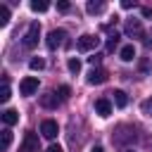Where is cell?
I'll return each mask as SVG.
<instances>
[{
    "label": "cell",
    "mask_w": 152,
    "mask_h": 152,
    "mask_svg": "<svg viewBox=\"0 0 152 152\" xmlns=\"http://www.w3.org/2000/svg\"><path fill=\"white\" fill-rule=\"evenodd\" d=\"M38 38H40V24L33 21V24L28 26V31L24 33V48H26V50H33V48L38 45Z\"/></svg>",
    "instance_id": "obj_1"
},
{
    "label": "cell",
    "mask_w": 152,
    "mask_h": 152,
    "mask_svg": "<svg viewBox=\"0 0 152 152\" xmlns=\"http://www.w3.org/2000/svg\"><path fill=\"white\" fill-rule=\"evenodd\" d=\"M100 45V38L97 36H93V33H83L78 40H76V48L81 50V52H88V50H95Z\"/></svg>",
    "instance_id": "obj_2"
},
{
    "label": "cell",
    "mask_w": 152,
    "mask_h": 152,
    "mask_svg": "<svg viewBox=\"0 0 152 152\" xmlns=\"http://www.w3.org/2000/svg\"><path fill=\"white\" fill-rule=\"evenodd\" d=\"M19 152H38V133L28 131V133L24 135L21 145H19Z\"/></svg>",
    "instance_id": "obj_3"
},
{
    "label": "cell",
    "mask_w": 152,
    "mask_h": 152,
    "mask_svg": "<svg viewBox=\"0 0 152 152\" xmlns=\"http://www.w3.org/2000/svg\"><path fill=\"white\" fill-rule=\"evenodd\" d=\"M64 38H66V31H62V28H55V31H50L48 33V48L50 50H57L59 45H64Z\"/></svg>",
    "instance_id": "obj_4"
},
{
    "label": "cell",
    "mask_w": 152,
    "mask_h": 152,
    "mask_svg": "<svg viewBox=\"0 0 152 152\" xmlns=\"http://www.w3.org/2000/svg\"><path fill=\"white\" fill-rule=\"evenodd\" d=\"M40 133H43V138H48V140L57 138V133H59V126H57V121H52V119H45V121L40 124Z\"/></svg>",
    "instance_id": "obj_5"
},
{
    "label": "cell",
    "mask_w": 152,
    "mask_h": 152,
    "mask_svg": "<svg viewBox=\"0 0 152 152\" xmlns=\"http://www.w3.org/2000/svg\"><path fill=\"white\" fill-rule=\"evenodd\" d=\"M19 90H21V95H33V93L38 90V78H36V76H26V78L19 83Z\"/></svg>",
    "instance_id": "obj_6"
},
{
    "label": "cell",
    "mask_w": 152,
    "mask_h": 152,
    "mask_svg": "<svg viewBox=\"0 0 152 152\" xmlns=\"http://www.w3.org/2000/svg\"><path fill=\"white\" fill-rule=\"evenodd\" d=\"M104 81H107V71H104V69H95V66H93V69L88 71V83H90V86H100V83H104Z\"/></svg>",
    "instance_id": "obj_7"
},
{
    "label": "cell",
    "mask_w": 152,
    "mask_h": 152,
    "mask_svg": "<svg viewBox=\"0 0 152 152\" xmlns=\"http://www.w3.org/2000/svg\"><path fill=\"white\" fill-rule=\"evenodd\" d=\"M95 112H97L102 119H107V116L112 114V102H109L107 97H97V100H95Z\"/></svg>",
    "instance_id": "obj_8"
},
{
    "label": "cell",
    "mask_w": 152,
    "mask_h": 152,
    "mask_svg": "<svg viewBox=\"0 0 152 152\" xmlns=\"http://www.w3.org/2000/svg\"><path fill=\"white\" fill-rule=\"evenodd\" d=\"M126 33L133 36V38H142V24H140V19H128L126 21Z\"/></svg>",
    "instance_id": "obj_9"
},
{
    "label": "cell",
    "mask_w": 152,
    "mask_h": 152,
    "mask_svg": "<svg viewBox=\"0 0 152 152\" xmlns=\"http://www.w3.org/2000/svg\"><path fill=\"white\" fill-rule=\"evenodd\" d=\"M57 102H59V95L57 93H45V95H40V104L45 107V109H55L57 107Z\"/></svg>",
    "instance_id": "obj_10"
},
{
    "label": "cell",
    "mask_w": 152,
    "mask_h": 152,
    "mask_svg": "<svg viewBox=\"0 0 152 152\" xmlns=\"http://www.w3.org/2000/svg\"><path fill=\"white\" fill-rule=\"evenodd\" d=\"M119 133H121V135H114V138H112L116 145H124L126 140H133V138H135V131H131V128H121Z\"/></svg>",
    "instance_id": "obj_11"
},
{
    "label": "cell",
    "mask_w": 152,
    "mask_h": 152,
    "mask_svg": "<svg viewBox=\"0 0 152 152\" xmlns=\"http://www.w3.org/2000/svg\"><path fill=\"white\" fill-rule=\"evenodd\" d=\"M119 57H121L124 62H133V57H135V48H133V45H124V48L119 50Z\"/></svg>",
    "instance_id": "obj_12"
},
{
    "label": "cell",
    "mask_w": 152,
    "mask_h": 152,
    "mask_svg": "<svg viewBox=\"0 0 152 152\" xmlns=\"http://www.w3.org/2000/svg\"><path fill=\"white\" fill-rule=\"evenodd\" d=\"M112 95H114V104H116V107H121V109H124V107L128 104V95H126L124 90H114Z\"/></svg>",
    "instance_id": "obj_13"
},
{
    "label": "cell",
    "mask_w": 152,
    "mask_h": 152,
    "mask_svg": "<svg viewBox=\"0 0 152 152\" xmlns=\"http://www.w3.org/2000/svg\"><path fill=\"white\" fill-rule=\"evenodd\" d=\"M2 121H5L7 126H14V124L19 121V114H17L14 109H5V112H2Z\"/></svg>",
    "instance_id": "obj_14"
},
{
    "label": "cell",
    "mask_w": 152,
    "mask_h": 152,
    "mask_svg": "<svg viewBox=\"0 0 152 152\" xmlns=\"http://www.w3.org/2000/svg\"><path fill=\"white\" fill-rule=\"evenodd\" d=\"M10 145H12V131H10V128H5V131L0 133V150L5 152Z\"/></svg>",
    "instance_id": "obj_15"
},
{
    "label": "cell",
    "mask_w": 152,
    "mask_h": 152,
    "mask_svg": "<svg viewBox=\"0 0 152 152\" xmlns=\"http://www.w3.org/2000/svg\"><path fill=\"white\" fill-rule=\"evenodd\" d=\"M48 7H50V2H45V0H33L31 2V10L33 12H45Z\"/></svg>",
    "instance_id": "obj_16"
},
{
    "label": "cell",
    "mask_w": 152,
    "mask_h": 152,
    "mask_svg": "<svg viewBox=\"0 0 152 152\" xmlns=\"http://www.w3.org/2000/svg\"><path fill=\"white\" fill-rule=\"evenodd\" d=\"M86 10H88L90 14H100V12L104 10V5H102V2H88V5H86Z\"/></svg>",
    "instance_id": "obj_17"
},
{
    "label": "cell",
    "mask_w": 152,
    "mask_h": 152,
    "mask_svg": "<svg viewBox=\"0 0 152 152\" xmlns=\"http://www.w3.org/2000/svg\"><path fill=\"white\" fill-rule=\"evenodd\" d=\"M7 21H10V10L7 5H0V26H7Z\"/></svg>",
    "instance_id": "obj_18"
},
{
    "label": "cell",
    "mask_w": 152,
    "mask_h": 152,
    "mask_svg": "<svg viewBox=\"0 0 152 152\" xmlns=\"http://www.w3.org/2000/svg\"><path fill=\"white\" fill-rule=\"evenodd\" d=\"M66 66H69V71H71V74H78V71H81V59L71 57V59L66 62Z\"/></svg>",
    "instance_id": "obj_19"
},
{
    "label": "cell",
    "mask_w": 152,
    "mask_h": 152,
    "mask_svg": "<svg viewBox=\"0 0 152 152\" xmlns=\"http://www.w3.org/2000/svg\"><path fill=\"white\" fill-rule=\"evenodd\" d=\"M140 109H142V114H145V116H152V97H147V100H142V104H140Z\"/></svg>",
    "instance_id": "obj_20"
},
{
    "label": "cell",
    "mask_w": 152,
    "mask_h": 152,
    "mask_svg": "<svg viewBox=\"0 0 152 152\" xmlns=\"http://www.w3.org/2000/svg\"><path fill=\"white\" fill-rule=\"evenodd\" d=\"M28 66H31V69H33V71H40V69H43V66H45V62H43V59H40V57H33V59H31V62H28Z\"/></svg>",
    "instance_id": "obj_21"
},
{
    "label": "cell",
    "mask_w": 152,
    "mask_h": 152,
    "mask_svg": "<svg viewBox=\"0 0 152 152\" xmlns=\"http://www.w3.org/2000/svg\"><path fill=\"white\" fill-rule=\"evenodd\" d=\"M116 45H119V36H116V33H112V36H109V43H107V50H109V52H114V50H116Z\"/></svg>",
    "instance_id": "obj_22"
},
{
    "label": "cell",
    "mask_w": 152,
    "mask_h": 152,
    "mask_svg": "<svg viewBox=\"0 0 152 152\" xmlns=\"http://www.w3.org/2000/svg\"><path fill=\"white\" fill-rule=\"evenodd\" d=\"M7 100H10V86L2 83V88H0V102H7Z\"/></svg>",
    "instance_id": "obj_23"
},
{
    "label": "cell",
    "mask_w": 152,
    "mask_h": 152,
    "mask_svg": "<svg viewBox=\"0 0 152 152\" xmlns=\"http://www.w3.org/2000/svg\"><path fill=\"white\" fill-rule=\"evenodd\" d=\"M57 95H59V100H66V97L71 95V88H69V86H62V88L57 90Z\"/></svg>",
    "instance_id": "obj_24"
},
{
    "label": "cell",
    "mask_w": 152,
    "mask_h": 152,
    "mask_svg": "<svg viewBox=\"0 0 152 152\" xmlns=\"http://www.w3.org/2000/svg\"><path fill=\"white\" fill-rule=\"evenodd\" d=\"M69 7H71V5H69L66 0H59V2H57V10H59V12H69Z\"/></svg>",
    "instance_id": "obj_25"
},
{
    "label": "cell",
    "mask_w": 152,
    "mask_h": 152,
    "mask_svg": "<svg viewBox=\"0 0 152 152\" xmlns=\"http://www.w3.org/2000/svg\"><path fill=\"white\" fill-rule=\"evenodd\" d=\"M121 7H124V10H131V7H135V2H131V0H124V2H121Z\"/></svg>",
    "instance_id": "obj_26"
},
{
    "label": "cell",
    "mask_w": 152,
    "mask_h": 152,
    "mask_svg": "<svg viewBox=\"0 0 152 152\" xmlns=\"http://www.w3.org/2000/svg\"><path fill=\"white\" fill-rule=\"evenodd\" d=\"M140 12H142V17H152V7H142Z\"/></svg>",
    "instance_id": "obj_27"
},
{
    "label": "cell",
    "mask_w": 152,
    "mask_h": 152,
    "mask_svg": "<svg viewBox=\"0 0 152 152\" xmlns=\"http://www.w3.org/2000/svg\"><path fill=\"white\" fill-rule=\"evenodd\" d=\"M48 152H64V150H62L59 145H50V147H48Z\"/></svg>",
    "instance_id": "obj_28"
},
{
    "label": "cell",
    "mask_w": 152,
    "mask_h": 152,
    "mask_svg": "<svg viewBox=\"0 0 152 152\" xmlns=\"http://www.w3.org/2000/svg\"><path fill=\"white\" fill-rule=\"evenodd\" d=\"M90 152H102V147H100V145H95V147H90Z\"/></svg>",
    "instance_id": "obj_29"
},
{
    "label": "cell",
    "mask_w": 152,
    "mask_h": 152,
    "mask_svg": "<svg viewBox=\"0 0 152 152\" xmlns=\"http://www.w3.org/2000/svg\"><path fill=\"white\" fill-rule=\"evenodd\" d=\"M126 152H133V150H126Z\"/></svg>",
    "instance_id": "obj_30"
}]
</instances>
